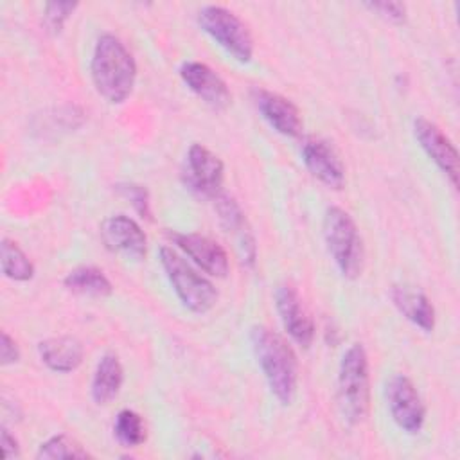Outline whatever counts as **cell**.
I'll return each mask as SVG.
<instances>
[{
    "label": "cell",
    "instance_id": "52a82bcc",
    "mask_svg": "<svg viewBox=\"0 0 460 460\" xmlns=\"http://www.w3.org/2000/svg\"><path fill=\"white\" fill-rule=\"evenodd\" d=\"M386 401L397 428L410 435H415L422 429L426 420V408L410 377L404 374L392 376L386 385Z\"/></svg>",
    "mask_w": 460,
    "mask_h": 460
},
{
    "label": "cell",
    "instance_id": "277c9868",
    "mask_svg": "<svg viewBox=\"0 0 460 460\" xmlns=\"http://www.w3.org/2000/svg\"><path fill=\"white\" fill-rule=\"evenodd\" d=\"M323 239L327 250L345 279H358L363 270V239L350 217L340 207H329L323 216Z\"/></svg>",
    "mask_w": 460,
    "mask_h": 460
},
{
    "label": "cell",
    "instance_id": "8992f818",
    "mask_svg": "<svg viewBox=\"0 0 460 460\" xmlns=\"http://www.w3.org/2000/svg\"><path fill=\"white\" fill-rule=\"evenodd\" d=\"M198 25L226 54L239 63H248L253 56V38L246 23L223 5H205L198 11Z\"/></svg>",
    "mask_w": 460,
    "mask_h": 460
},
{
    "label": "cell",
    "instance_id": "3957f363",
    "mask_svg": "<svg viewBox=\"0 0 460 460\" xmlns=\"http://www.w3.org/2000/svg\"><path fill=\"white\" fill-rule=\"evenodd\" d=\"M338 401L343 419L356 426L365 420L370 406L368 358L361 343H352L338 368Z\"/></svg>",
    "mask_w": 460,
    "mask_h": 460
},
{
    "label": "cell",
    "instance_id": "d4e9b609",
    "mask_svg": "<svg viewBox=\"0 0 460 460\" xmlns=\"http://www.w3.org/2000/svg\"><path fill=\"white\" fill-rule=\"evenodd\" d=\"M365 7L392 23H402L406 20V5L401 2H367Z\"/></svg>",
    "mask_w": 460,
    "mask_h": 460
},
{
    "label": "cell",
    "instance_id": "2e32d148",
    "mask_svg": "<svg viewBox=\"0 0 460 460\" xmlns=\"http://www.w3.org/2000/svg\"><path fill=\"white\" fill-rule=\"evenodd\" d=\"M390 296L397 311L424 332H431L435 327V307L429 298L413 286L395 284L390 289Z\"/></svg>",
    "mask_w": 460,
    "mask_h": 460
},
{
    "label": "cell",
    "instance_id": "d6986e66",
    "mask_svg": "<svg viewBox=\"0 0 460 460\" xmlns=\"http://www.w3.org/2000/svg\"><path fill=\"white\" fill-rule=\"evenodd\" d=\"M65 288L72 293L102 298L111 295L113 286L102 270L95 266H77L70 270L63 280Z\"/></svg>",
    "mask_w": 460,
    "mask_h": 460
},
{
    "label": "cell",
    "instance_id": "ac0fdd59",
    "mask_svg": "<svg viewBox=\"0 0 460 460\" xmlns=\"http://www.w3.org/2000/svg\"><path fill=\"white\" fill-rule=\"evenodd\" d=\"M124 381V370L119 358L111 352H106L97 361L93 377H92V399L97 404H110L120 392Z\"/></svg>",
    "mask_w": 460,
    "mask_h": 460
},
{
    "label": "cell",
    "instance_id": "6da1fadb",
    "mask_svg": "<svg viewBox=\"0 0 460 460\" xmlns=\"http://www.w3.org/2000/svg\"><path fill=\"white\" fill-rule=\"evenodd\" d=\"M250 341L271 394L280 404H291L298 385V363L291 345L264 325L252 327Z\"/></svg>",
    "mask_w": 460,
    "mask_h": 460
},
{
    "label": "cell",
    "instance_id": "7a4b0ae2",
    "mask_svg": "<svg viewBox=\"0 0 460 460\" xmlns=\"http://www.w3.org/2000/svg\"><path fill=\"white\" fill-rule=\"evenodd\" d=\"M90 74L97 93L111 104H120L133 92L137 63L117 36L101 34L93 47Z\"/></svg>",
    "mask_w": 460,
    "mask_h": 460
},
{
    "label": "cell",
    "instance_id": "cb8c5ba5",
    "mask_svg": "<svg viewBox=\"0 0 460 460\" xmlns=\"http://www.w3.org/2000/svg\"><path fill=\"white\" fill-rule=\"evenodd\" d=\"M119 192L128 198L133 205V208L142 216V217H147L151 219V208H149V194H147V189L142 187V185H137V183H120L117 185Z\"/></svg>",
    "mask_w": 460,
    "mask_h": 460
},
{
    "label": "cell",
    "instance_id": "9c48e42d",
    "mask_svg": "<svg viewBox=\"0 0 460 460\" xmlns=\"http://www.w3.org/2000/svg\"><path fill=\"white\" fill-rule=\"evenodd\" d=\"M413 135L424 153L435 162V165L449 178L451 185H458V153L451 140L442 133V129L428 119L413 120Z\"/></svg>",
    "mask_w": 460,
    "mask_h": 460
},
{
    "label": "cell",
    "instance_id": "ba28073f",
    "mask_svg": "<svg viewBox=\"0 0 460 460\" xmlns=\"http://www.w3.org/2000/svg\"><path fill=\"white\" fill-rule=\"evenodd\" d=\"M223 178L225 167L219 156L201 144H192L187 151V185L205 198H216L221 194Z\"/></svg>",
    "mask_w": 460,
    "mask_h": 460
},
{
    "label": "cell",
    "instance_id": "484cf974",
    "mask_svg": "<svg viewBox=\"0 0 460 460\" xmlns=\"http://www.w3.org/2000/svg\"><path fill=\"white\" fill-rule=\"evenodd\" d=\"M18 359H20V349H18L16 341L5 331H2V334H0V363L4 367H7V365L16 363Z\"/></svg>",
    "mask_w": 460,
    "mask_h": 460
},
{
    "label": "cell",
    "instance_id": "30bf717a",
    "mask_svg": "<svg viewBox=\"0 0 460 460\" xmlns=\"http://www.w3.org/2000/svg\"><path fill=\"white\" fill-rule=\"evenodd\" d=\"M302 162L307 171L329 189H341L345 183V167L334 147L318 137H307L300 147Z\"/></svg>",
    "mask_w": 460,
    "mask_h": 460
},
{
    "label": "cell",
    "instance_id": "9a60e30c",
    "mask_svg": "<svg viewBox=\"0 0 460 460\" xmlns=\"http://www.w3.org/2000/svg\"><path fill=\"white\" fill-rule=\"evenodd\" d=\"M253 102L262 115V119L284 137H298L302 133V117L298 108L280 93L253 88Z\"/></svg>",
    "mask_w": 460,
    "mask_h": 460
},
{
    "label": "cell",
    "instance_id": "5b68a950",
    "mask_svg": "<svg viewBox=\"0 0 460 460\" xmlns=\"http://www.w3.org/2000/svg\"><path fill=\"white\" fill-rule=\"evenodd\" d=\"M160 262L165 270V275L178 295L180 302L192 313L203 314L210 311L217 300V291L214 284L199 275L183 255H180L171 246L160 248Z\"/></svg>",
    "mask_w": 460,
    "mask_h": 460
},
{
    "label": "cell",
    "instance_id": "5bb4252c",
    "mask_svg": "<svg viewBox=\"0 0 460 460\" xmlns=\"http://www.w3.org/2000/svg\"><path fill=\"white\" fill-rule=\"evenodd\" d=\"M169 237L205 273L219 279L228 275V270H230L228 255L216 241L199 234H180V232H172Z\"/></svg>",
    "mask_w": 460,
    "mask_h": 460
},
{
    "label": "cell",
    "instance_id": "ffe728a7",
    "mask_svg": "<svg viewBox=\"0 0 460 460\" xmlns=\"http://www.w3.org/2000/svg\"><path fill=\"white\" fill-rule=\"evenodd\" d=\"M0 262H2V273L11 280L25 282V280H31L34 275L32 262L14 241L2 239Z\"/></svg>",
    "mask_w": 460,
    "mask_h": 460
},
{
    "label": "cell",
    "instance_id": "4316f807",
    "mask_svg": "<svg viewBox=\"0 0 460 460\" xmlns=\"http://www.w3.org/2000/svg\"><path fill=\"white\" fill-rule=\"evenodd\" d=\"M0 444H2V451H4V458L9 460V458H16L20 455V447H18V442L16 438L9 433V429L2 428V433H0Z\"/></svg>",
    "mask_w": 460,
    "mask_h": 460
},
{
    "label": "cell",
    "instance_id": "8fae6325",
    "mask_svg": "<svg viewBox=\"0 0 460 460\" xmlns=\"http://www.w3.org/2000/svg\"><path fill=\"white\" fill-rule=\"evenodd\" d=\"M275 307L291 340L304 349L311 347L314 340V323L305 307L302 305V300L293 286L280 284L275 289Z\"/></svg>",
    "mask_w": 460,
    "mask_h": 460
},
{
    "label": "cell",
    "instance_id": "7c38bea8",
    "mask_svg": "<svg viewBox=\"0 0 460 460\" xmlns=\"http://www.w3.org/2000/svg\"><path fill=\"white\" fill-rule=\"evenodd\" d=\"M101 237L108 250L140 261L146 257L147 239L135 219L124 214L110 216L101 225Z\"/></svg>",
    "mask_w": 460,
    "mask_h": 460
},
{
    "label": "cell",
    "instance_id": "603a6c76",
    "mask_svg": "<svg viewBox=\"0 0 460 460\" xmlns=\"http://www.w3.org/2000/svg\"><path fill=\"white\" fill-rule=\"evenodd\" d=\"M77 9L75 2H50L45 5L43 11V23L47 27V31H50L52 34H58L65 22L70 18V14Z\"/></svg>",
    "mask_w": 460,
    "mask_h": 460
},
{
    "label": "cell",
    "instance_id": "7402d4cb",
    "mask_svg": "<svg viewBox=\"0 0 460 460\" xmlns=\"http://www.w3.org/2000/svg\"><path fill=\"white\" fill-rule=\"evenodd\" d=\"M38 458H49V460H59V458H88L90 453L74 438H70L65 433L54 435L41 442L38 453Z\"/></svg>",
    "mask_w": 460,
    "mask_h": 460
},
{
    "label": "cell",
    "instance_id": "4fadbf2b",
    "mask_svg": "<svg viewBox=\"0 0 460 460\" xmlns=\"http://www.w3.org/2000/svg\"><path fill=\"white\" fill-rule=\"evenodd\" d=\"M181 81L192 90L205 104L214 110L228 108L232 101V93L226 83L205 63L199 61H185L180 66Z\"/></svg>",
    "mask_w": 460,
    "mask_h": 460
},
{
    "label": "cell",
    "instance_id": "e0dca14e",
    "mask_svg": "<svg viewBox=\"0 0 460 460\" xmlns=\"http://www.w3.org/2000/svg\"><path fill=\"white\" fill-rule=\"evenodd\" d=\"M38 352L41 361L54 372H72L75 370L84 358V349L81 341L74 336H58L40 341Z\"/></svg>",
    "mask_w": 460,
    "mask_h": 460
},
{
    "label": "cell",
    "instance_id": "44dd1931",
    "mask_svg": "<svg viewBox=\"0 0 460 460\" xmlns=\"http://www.w3.org/2000/svg\"><path fill=\"white\" fill-rule=\"evenodd\" d=\"M117 440L126 447H137L146 440V426L142 417L133 410H120L113 422Z\"/></svg>",
    "mask_w": 460,
    "mask_h": 460
}]
</instances>
